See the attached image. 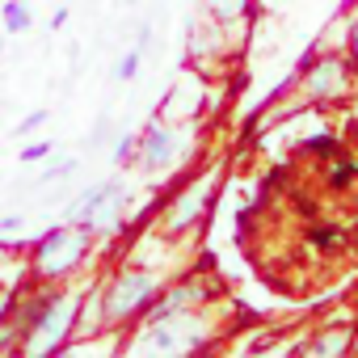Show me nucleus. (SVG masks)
<instances>
[{
  "label": "nucleus",
  "instance_id": "nucleus-1",
  "mask_svg": "<svg viewBox=\"0 0 358 358\" xmlns=\"http://www.w3.org/2000/svg\"><path fill=\"white\" fill-rule=\"evenodd\" d=\"M97 236L85 228V224H51L47 232H38L30 241V253H26V278H38V282H68L72 274L85 270L89 253H93Z\"/></svg>",
  "mask_w": 358,
  "mask_h": 358
},
{
  "label": "nucleus",
  "instance_id": "nucleus-2",
  "mask_svg": "<svg viewBox=\"0 0 358 358\" xmlns=\"http://www.w3.org/2000/svg\"><path fill=\"white\" fill-rule=\"evenodd\" d=\"M160 291H164V278L152 274L148 266H122V270H114L110 278H97L101 329L127 333L135 320H143V312L156 303Z\"/></svg>",
  "mask_w": 358,
  "mask_h": 358
},
{
  "label": "nucleus",
  "instance_id": "nucleus-3",
  "mask_svg": "<svg viewBox=\"0 0 358 358\" xmlns=\"http://www.w3.org/2000/svg\"><path fill=\"white\" fill-rule=\"evenodd\" d=\"M127 333H131L127 350H135V354H160V358L194 354V350L207 345V324H199V308L169 312V316H143Z\"/></svg>",
  "mask_w": 358,
  "mask_h": 358
},
{
  "label": "nucleus",
  "instance_id": "nucleus-4",
  "mask_svg": "<svg viewBox=\"0 0 358 358\" xmlns=\"http://www.w3.org/2000/svg\"><path fill=\"white\" fill-rule=\"evenodd\" d=\"M80 303H85V291L59 282V291L51 295L43 316L22 333V354L26 358H47V354L72 350L76 345V329H80Z\"/></svg>",
  "mask_w": 358,
  "mask_h": 358
},
{
  "label": "nucleus",
  "instance_id": "nucleus-5",
  "mask_svg": "<svg viewBox=\"0 0 358 358\" xmlns=\"http://www.w3.org/2000/svg\"><path fill=\"white\" fill-rule=\"evenodd\" d=\"M295 72H299L295 85H299L303 106H333L354 85V68H350L345 51H308L295 64Z\"/></svg>",
  "mask_w": 358,
  "mask_h": 358
},
{
  "label": "nucleus",
  "instance_id": "nucleus-6",
  "mask_svg": "<svg viewBox=\"0 0 358 358\" xmlns=\"http://www.w3.org/2000/svg\"><path fill=\"white\" fill-rule=\"evenodd\" d=\"M190 152V131L186 122H169V118H152L143 131H135V156L131 164L143 177H160L182 164V156Z\"/></svg>",
  "mask_w": 358,
  "mask_h": 358
},
{
  "label": "nucleus",
  "instance_id": "nucleus-7",
  "mask_svg": "<svg viewBox=\"0 0 358 358\" xmlns=\"http://www.w3.org/2000/svg\"><path fill=\"white\" fill-rule=\"evenodd\" d=\"M211 199H215V177H211V173H199V177H190L182 190H169L164 211H160L156 224H160L169 236H182V232H190V228H199V224L207 220Z\"/></svg>",
  "mask_w": 358,
  "mask_h": 358
},
{
  "label": "nucleus",
  "instance_id": "nucleus-8",
  "mask_svg": "<svg viewBox=\"0 0 358 358\" xmlns=\"http://www.w3.org/2000/svg\"><path fill=\"white\" fill-rule=\"evenodd\" d=\"M127 215H131V186H127V177H106V182H93V199H89V207H85V215L76 224H85L101 241V236H118Z\"/></svg>",
  "mask_w": 358,
  "mask_h": 358
},
{
  "label": "nucleus",
  "instance_id": "nucleus-9",
  "mask_svg": "<svg viewBox=\"0 0 358 358\" xmlns=\"http://www.w3.org/2000/svg\"><path fill=\"white\" fill-rule=\"evenodd\" d=\"M354 333H358V324H345V329H341V324H329V329L303 337L299 350L312 354V358H337V354H350V350H354Z\"/></svg>",
  "mask_w": 358,
  "mask_h": 358
},
{
  "label": "nucleus",
  "instance_id": "nucleus-10",
  "mask_svg": "<svg viewBox=\"0 0 358 358\" xmlns=\"http://www.w3.org/2000/svg\"><path fill=\"white\" fill-rule=\"evenodd\" d=\"M354 182H358V156L337 152L333 160H324V190H329V194H341V190H350Z\"/></svg>",
  "mask_w": 358,
  "mask_h": 358
},
{
  "label": "nucleus",
  "instance_id": "nucleus-11",
  "mask_svg": "<svg viewBox=\"0 0 358 358\" xmlns=\"http://www.w3.org/2000/svg\"><path fill=\"white\" fill-rule=\"evenodd\" d=\"M203 5V13L211 17V22H220L224 30H232V26H241L245 17H249V5L253 0H199Z\"/></svg>",
  "mask_w": 358,
  "mask_h": 358
},
{
  "label": "nucleus",
  "instance_id": "nucleus-12",
  "mask_svg": "<svg viewBox=\"0 0 358 358\" xmlns=\"http://www.w3.org/2000/svg\"><path fill=\"white\" fill-rule=\"evenodd\" d=\"M0 30L5 34H30L34 30L30 0H5V5H0Z\"/></svg>",
  "mask_w": 358,
  "mask_h": 358
},
{
  "label": "nucleus",
  "instance_id": "nucleus-13",
  "mask_svg": "<svg viewBox=\"0 0 358 358\" xmlns=\"http://www.w3.org/2000/svg\"><path fill=\"white\" fill-rule=\"evenodd\" d=\"M295 152L299 156H312V160H333L337 152H341V135L337 131H316V135H308V139H299L295 143Z\"/></svg>",
  "mask_w": 358,
  "mask_h": 358
},
{
  "label": "nucleus",
  "instance_id": "nucleus-14",
  "mask_svg": "<svg viewBox=\"0 0 358 358\" xmlns=\"http://www.w3.org/2000/svg\"><path fill=\"white\" fill-rule=\"evenodd\" d=\"M308 245H312V249H320V253L341 249V245H345V228H341V224H333V220H316V224L308 228Z\"/></svg>",
  "mask_w": 358,
  "mask_h": 358
},
{
  "label": "nucleus",
  "instance_id": "nucleus-15",
  "mask_svg": "<svg viewBox=\"0 0 358 358\" xmlns=\"http://www.w3.org/2000/svg\"><path fill=\"white\" fill-rule=\"evenodd\" d=\"M80 169V160L76 156H47L43 164H38V186H51V182H64V177H72Z\"/></svg>",
  "mask_w": 358,
  "mask_h": 358
},
{
  "label": "nucleus",
  "instance_id": "nucleus-16",
  "mask_svg": "<svg viewBox=\"0 0 358 358\" xmlns=\"http://www.w3.org/2000/svg\"><path fill=\"white\" fill-rule=\"evenodd\" d=\"M143 55H148L143 47H127V51L114 59V72H110V76H114L118 85H131V80L139 76V68H143Z\"/></svg>",
  "mask_w": 358,
  "mask_h": 358
},
{
  "label": "nucleus",
  "instance_id": "nucleus-17",
  "mask_svg": "<svg viewBox=\"0 0 358 358\" xmlns=\"http://www.w3.org/2000/svg\"><path fill=\"white\" fill-rule=\"evenodd\" d=\"M51 152H55V139H26L22 152H17V160H22V164H43Z\"/></svg>",
  "mask_w": 358,
  "mask_h": 358
},
{
  "label": "nucleus",
  "instance_id": "nucleus-18",
  "mask_svg": "<svg viewBox=\"0 0 358 358\" xmlns=\"http://www.w3.org/2000/svg\"><path fill=\"white\" fill-rule=\"evenodd\" d=\"M22 282H26V278H22ZM22 282H5V278H0V324H5V320H13V308H17Z\"/></svg>",
  "mask_w": 358,
  "mask_h": 358
},
{
  "label": "nucleus",
  "instance_id": "nucleus-19",
  "mask_svg": "<svg viewBox=\"0 0 358 358\" xmlns=\"http://www.w3.org/2000/svg\"><path fill=\"white\" fill-rule=\"evenodd\" d=\"M47 118H51V110H47V106H38V110H30V114H26L17 127H13V135H17V139H30V135H34V131H38Z\"/></svg>",
  "mask_w": 358,
  "mask_h": 358
},
{
  "label": "nucleus",
  "instance_id": "nucleus-20",
  "mask_svg": "<svg viewBox=\"0 0 358 358\" xmlns=\"http://www.w3.org/2000/svg\"><path fill=\"white\" fill-rule=\"evenodd\" d=\"M131 156H135V131H122V135L114 139V148H110V160L127 169V164H131Z\"/></svg>",
  "mask_w": 358,
  "mask_h": 358
},
{
  "label": "nucleus",
  "instance_id": "nucleus-21",
  "mask_svg": "<svg viewBox=\"0 0 358 358\" xmlns=\"http://www.w3.org/2000/svg\"><path fill=\"white\" fill-rule=\"evenodd\" d=\"M345 59H350V68L358 72V9H354L350 22H345Z\"/></svg>",
  "mask_w": 358,
  "mask_h": 358
},
{
  "label": "nucleus",
  "instance_id": "nucleus-22",
  "mask_svg": "<svg viewBox=\"0 0 358 358\" xmlns=\"http://www.w3.org/2000/svg\"><path fill=\"white\" fill-rule=\"evenodd\" d=\"M0 354H22V333H17L13 320L0 324Z\"/></svg>",
  "mask_w": 358,
  "mask_h": 358
},
{
  "label": "nucleus",
  "instance_id": "nucleus-23",
  "mask_svg": "<svg viewBox=\"0 0 358 358\" xmlns=\"http://www.w3.org/2000/svg\"><path fill=\"white\" fill-rule=\"evenodd\" d=\"M110 135H114V118H110V114H101V118H97V127L89 131V139H85V143H89V148H101Z\"/></svg>",
  "mask_w": 358,
  "mask_h": 358
},
{
  "label": "nucleus",
  "instance_id": "nucleus-24",
  "mask_svg": "<svg viewBox=\"0 0 358 358\" xmlns=\"http://www.w3.org/2000/svg\"><path fill=\"white\" fill-rule=\"evenodd\" d=\"M22 224H26V215H0V241L17 236V232H22Z\"/></svg>",
  "mask_w": 358,
  "mask_h": 358
},
{
  "label": "nucleus",
  "instance_id": "nucleus-25",
  "mask_svg": "<svg viewBox=\"0 0 358 358\" xmlns=\"http://www.w3.org/2000/svg\"><path fill=\"white\" fill-rule=\"evenodd\" d=\"M68 17H72V13H68V5H59V9L51 13V22H47V26H51V30H64V26H68Z\"/></svg>",
  "mask_w": 358,
  "mask_h": 358
},
{
  "label": "nucleus",
  "instance_id": "nucleus-26",
  "mask_svg": "<svg viewBox=\"0 0 358 358\" xmlns=\"http://www.w3.org/2000/svg\"><path fill=\"white\" fill-rule=\"evenodd\" d=\"M0 278H5V262H0Z\"/></svg>",
  "mask_w": 358,
  "mask_h": 358
}]
</instances>
